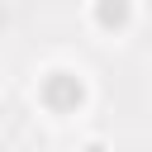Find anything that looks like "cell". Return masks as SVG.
Segmentation results:
<instances>
[{
    "label": "cell",
    "instance_id": "cell-1",
    "mask_svg": "<svg viewBox=\"0 0 152 152\" xmlns=\"http://www.w3.org/2000/svg\"><path fill=\"white\" fill-rule=\"evenodd\" d=\"M48 100L52 104H71V100H81V86H71L66 76H52L48 81Z\"/></svg>",
    "mask_w": 152,
    "mask_h": 152
},
{
    "label": "cell",
    "instance_id": "cell-2",
    "mask_svg": "<svg viewBox=\"0 0 152 152\" xmlns=\"http://www.w3.org/2000/svg\"><path fill=\"white\" fill-rule=\"evenodd\" d=\"M124 14H128L124 0H100V24H124Z\"/></svg>",
    "mask_w": 152,
    "mask_h": 152
}]
</instances>
